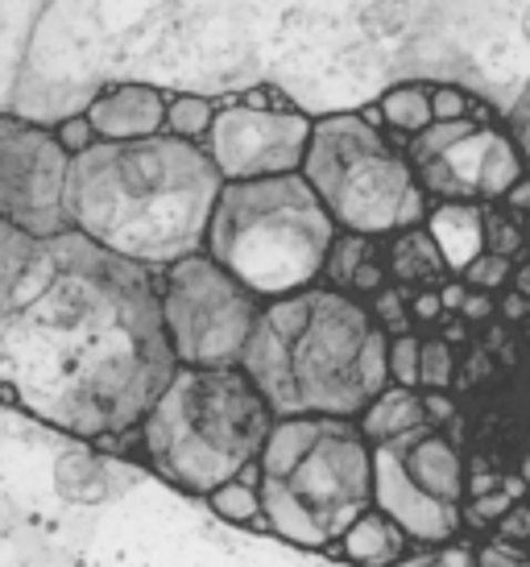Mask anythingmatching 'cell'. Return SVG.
Instances as JSON below:
<instances>
[{
  "label": "cell",
  "instance_id": "6da1fadb",
  "mask_svg": "<svg viewBox=\"0 0 530 567\" xmlns=\"http://www.w3.org/2000/svg\"><path fill=\"white\" fill-rule=\"evenodd\" d=\"M174 369L154 269L59 233L30 237L0 274V398L38 423L92 443L125 435Z\"/></svg>",
  "mask_w": 530,
  "mask_h": 567
},
{
  "label": "cell",
  "instance_id": "7a4b0ae2",
  "mask_svg": "<svg viewBox=\"0 0 530 567\" xmlns=\"http://www.w3.org/2000/svg\"><path fill=\"white\" fill-rule=\"evenodd\" d=\"M220 174L200 145L166 133L145 142H95L67 166L63 212L71 233L141 269H166L203 252Z\"/></svg>",
  "mask_w": 530,
  "mask_h": 567
},
{
  "label": "cell",
  "instance_id": "3957f363",
  "mask_svg": "<svg viewBox=\"0 0 530 567\" xmlns=\"http://www.w3.org/2000/svg\"><path fill=\"white\" fill-rule=\"evenodd\" d=\"M274 426L241 369H174L137 423V452L162 481L207 497L262 456Z\"/></svg>",
  "mask_w": 530,
  "mask_h": 567
},
{
  "label": "cell",
  "instance_id": "277c9868",
  "mask_svg": "<svg viewBox=\"0 0 530 567\" xmlns=\"http://www.w3.org/2000/svg\"><path fill=\"white\" fill-rule=\"evenodd\" d=\"M336 224L303 174L224 183L203 252L262 302L319 286Z\"/></svg>",
  "mask_w": 530,
  "mask_h": 567
},
{
  "label": "cell",
  "instance_id": "5b68a950",
  "mask_svg": "<svg viewBox=\"0 0 530 567\" xmlns=\"http://www.w3.org/2000/svg\"><path fill=\"white\" fill-rule=\"evenodd\" d=\"M298 174L324 204L336 233L386 240L406 228H422L431 212L406 154L381 128L365 125L357 112L312 121V142Z\"/></svg>",
  "mask_w": 530,
  "mask_h": 567
},
{
  "label": "cell",
  "instance_id": "8992f818",
  "mask_svg": "<svg viewBox=\"0 0 530 567\" xmlns=\"http://www.w3.org/2000/svg\"><path fill=\"white\" fill-rule=\"evenodd\" d=\"M286 348L295 381L298 414L357 419L386 385V331L377 328L365 302L312 286V307L303 323L274 331Z\"/></svg>",
  "mask_w": 530,
  "mask_h": 567
},
{
  "label": "cell",
  "instance_id": "52a82bcc",
  "mask_svg": "<svg viewBox=\"0 0 530 567\" xmlns=\"http://www.w3.org/2000/svg\"><path fill=\"white\" fill-rule=\"evenodd\" d=\"M269 535L324 551L374 505V447L353 419H328L315 447L282 481L257 485Z\"/></svg>",
  "mask_w": 530,
  "mask_h": 567
},
{
  "label": "cell",
  "instance_id": "ba28073f",
  "mask_svg": "<svg viewBox=\"0 0 530 567\" xmlns=\"http://www.w3.org/2000/svg\"><path fill=\"white\" fill-rule=\"evenodd\" d=\"M157 278V311L162 331L179 369H236L253 323L265 302L249 295L233 274L207 257L191 252Z\"/></svg>",
  "mask_w": 530,
  "mask_h": 567
},
{
  "label": "cell",
  "instance_id": "9c48e42d",
  "mask_svg": "<svg viewBox=\"0 0 530 567\" xmlns=\"http://www.w3.org/2000/svg\"><path fill=\"white\" fill-rule=\"evenodd\" d=\"M67 158L47 125L0 112V224L38 240L71 233L63 212Z\"/></svg>",
  "mask_w": 530,
  "mask_h": 567
},
{
  "label": "cell",
  "instance_id": "30bf717a",
  "mask_svg": "<svg viewBox=\"0 0 530 567\" xmlns=\"http://www.w3.org/2000/svg\"><path fill=\"white\" fill-rule=\"evenodd\" d=\"M312 121L303 109L257 112L241 109L233 95L216 100L212 128L200 142L207 162L216 166L220 183H253L303 171V154L312 142Z\"/></svg>",
  "mask_w": 530,
  "mask_h": 567
},
{
  "label": "cell",
  "instance_id": "8fae6325",
  "mask_svg": "<svg viewBox=\"0 0 530 567\" xmlns=\"http://www.w3.org/2000/svg\"><path fill=\"white\" fill-rule=\"evenodd\" d=\"M522 174V158L501 121L472 125L431 162L415 166V178L431 204H501Z\"/></svg>",
  "mask_w": 530,
  "mask_h": 567
},
{
  "label": "cell",
  "instance_id": "7c38bea8",
  "mask_svg": "<svg viewBox=\"0 0 530 567\" xmlns=\"http://www.w3.org/2000/svg\"><path fill=\"white\" fill-rule=\"evenodd\" d=\"M374 509H381L410 543H422V547H444L465 530L460 505L436 502L410 485L398 440L374 443Z\"/></svg>",
  "mask_w": 530,
  "mask_h": 567
},
{
  "label": "cell",
  "instance_id": "4fadbf2b",
  "mask_svg": "<svg viewBox=\"0 0 530 567\" xmlns=\"http://www.w3.org/2000/svg\"><path fill=\"white\" fill-rule=\"evenodd\" d=\"M88 125H92L95 142H145L162 133L166 121V92L154 83H104L100 92L88 100Z\"/></svg>",
  "mask_w": 530,
  "mask_h": 567
},
{
  "label": "cell",
  "instance_id": "5bb4252c",
  "mask_svg": "<svg viewBox=\"0 0 530 567\" xmlns=\"http://www.w3.org/2000/svg\"><path fill=\"white\" fill-rule=\"evenodd\" d=\"M398 443H402V468L410 476V485L422 488L436 502L465 505L468 473L452 440H444L431 426H415V431L398 435Z\"/></svg>",
  "mask_w": 530,
  "mask_h": 567
},
{
  "label": "cell",
  "instance_id": "9a60e30c",
  "mask_svg": "<svg viewBox=\"0 0 530 567\" xmlns=\"http://www.w3.org/2000/svg\"><path fill=\"white\" fill-rule=\"evenodd\" d=\"M422 233L444 257V269L460 278L477 257L485 252V228H481V204H431Z\"/></svg>",
  "mask_w": 530,
  "mask_h": 567
},
{
  "label": "cell",
  "instance_id": "2e32d148",
  "mask_svg": "<svg viewBox=\"0 0 530 567\" xmlns=\"http://www.w3.org/2000/svg\"><path fill=\"white\" fill-rule=\"evenodd\" d=\"M381 257H386V274L394 286H415V290H439L452 274L444 269V257L431 245L422 228H406L398 237L381 240Z\"/></svg>",
  "mask_w": 530,
  "mask_h": 567
},
{
  "label": "cell",
  "instance_id": "e0dca14e",
  "mask_svg": "<svg viewBox=\"0 0 530 567\" xmlns=\"http://www.w3.org/2000/svg\"><path fill=\"white\" fill-rule=\"evenodd\" d=\"M336 543H340V555L353 567H394L410 551V538H406L381 509H374V505H369Z\"/></svg>",
  "mask_w": 530,
  "mask_h": 567
},
{
  "label": "cell",
  "instance_id": "ac0fdd59",
  "mask_svg": "<svg viewBox=\"0 0 530 567\" xmlns=\"http://www.w3.org/2000/svg\"><path fill=\"white\" fill-rule=\"evenodd\" d=\"M357 431L365 435V443L374 447V443H386V440H398L406 431H415V426H427L422 419V398L419 390H402V385H386L381 394L369 402V406L360 410L357 419Z\"/></svg>",
  "mask_w": 530,
  "mask_h": 567
},
{
  "label": "cell",
  "instance_id": "d6986e66",
  "mask_svg": "<svg viewBox=\"0 0 530 567\" xmlns=\"http://www.w3.org/2000/svg\"><path fill=\"white\" fill-rule=\"evenodd\" d=\"M324 426H328V419H319V414L274 419V426H269V435H265V443H262V456H257V468H262V476H269V481H282V476L295 468L298 460L312 452L315 440L324 435Z\"/></svg>",
  "mask_w": 530,
  "mask_h": 567
},
{
  "label": "cell",
  "instance_id": "ffe728a7",
  "mask_svg": "<svg viewBox=\"0 0 530 567\" xmlns=\"http://www.w3.org/2000/svg\"><path fill=\"white\" fill-rule=\"evenodd\" d=\"M377 112H381L386 137L402 150L410 137H419L422 128L431 125V83H398L377 100Z\"/></svg>",
  "mask_w": 530,
  "mask_h": 567
},
{
  "label": "cell",
  "instance_id": "44dd1931",
  "mask_svg": "<svg viewBox=\"0 0 530 567\" xmlns=\"http://www.w3.org/2000/svg\"><path fill=\"white\" fill-rule=\"evenodd\" d=\"M212 116H216V100L200 92H166V121H162V133L174 137V142H191L200 145L212 128Z\"/></svg>",
  "mask_w": 530,
  "mask_h": 567
},
{
  "label": "cell",
  "instance_id": "7402d4cb",
  "mask_svg": "<svg viewBox=\"0 0 530 567\" xmlns=\"http://www.w3.org/2000/svg\"><path fill=\"white\" fill-rule=\"evenodd\" d=\"M381 252V240L369 237H353V233H336L328 249V261H324V274H319V286H328L336 295H348V286L357 278V269Z\"/></svg>",
  "mask_w": 530,
  "mask_h": 567
},
{
  "label": "cell",
  "instance_id": "603a6c76",
  "mask_svg": "<svg viewBox=\"0 0 530 567\" xmlns=\"http://www.w3.org/2000/svg\"><path fill=\"white\" fill-rule=\"evenodd\" d=\"M203 502L212 505V514L224 522H233V526H253V530H265L262 522V502H257V488L245 485V481H228V485L212 488Z\"/></svg>",
  "mask_w": 530,
  "mask_h": 567
},
{
  "label": "cell",
  "instance_id": "cb8c5ba5",
  "mask_svg": "<svg viewBox=\"0 0 530 567\" xmlns=\"http://www.w3.org/2000/svg\"><path fill=\"white\" fill-rule=\"evenodd\" d=\"M431 121L436 125H452V121H485V125H493L498 116H493V109L485 100H477L465 87H456V83H431Z\"/></svg>",
  "mask_w": 530,
  "mask_h": 567
},
{
  "label": "cell",
  "instance_id": "d4e9b609",
  "mask_svg": "<svg viewBox=\"0 0 530 567\" xmlns=\"http://www.w3.org/2000/svg\"><path fill=\"white\" fill-rule=\"evenodd\" d=\"M481 228H485V252H498L506 261H514L518 252L527 249L522 224H518L514 212H506L501 204H481Z\"/></svg>",
  "mask_w": 530,
  "mask_h": 567
},
{
  "label": "cell",
  "instance_id": "484cf974",
  "mask_svg": "<svg viewBox=\"0 0 530 567\" xmlns=\"http://www.w3.org/2000/svg\"><path fill=\"white\" fill-rule=\"evenodd\" d=\"M456 352L444 336H431L419 344V390H452Z\"/></svg>",
  "mask_w": 530,
  "mask_h": 567
},
{
  "label": "cell",
  "instance_id": "4316f807",
  "mask_svg": "<svg viewBox=\"0 0 530 567\" xmlns=\"http://www.w3.org/2000/svg\"><path fill=\"white\" fill-rule=\"evenodd\" d=\"M419 344L422 336H415V331L386 340V378H390V385L419 390Z\"/></svg>",
  "mask_w": 530,
  "mask_h": 567
},
{
  "label": "cell",
  "instance_id": "83f0119b",
  "mask_svg": "<svg viewBox=\"0 0 530 567\" xmlns=\"http://www.w3.org/2000/svg\"><path fill=\"white\" fill-rule=\"evenodd\" d=\"M365 311H369V319H374L377 328L386 331V340H390V336H402V331H410V311H406V295L394 282L381 286L374 299L365 302Z\"/></svg>",
  "mask_w": 530,
  "mask_h": 567
},
{
  "label": "cell",
  "instance_id": "f1b7e54d",
  "mask_svg": "<svg viewBox=\"0 0 530 567\" xmlns=\"http://www.w3.org/2000/svg\"><path fill=\"white\" fill-rule=\"evenodd\" d=\"M510 278H514V261H506L498 252H481V257L460 274V282H465L468 290H485V295H498L501 286H510Z\"/></svg>",
  "mask_w": 530,
  "mask_h": 567
},
{
  "label": "cell",
  "instance_id": "f546056e",
  "mask_svg": "<svg viewBox=\"0 0 530 567\" xmlns=\"http://www.w3.org/2000/svg\"><path fill=\"white\" fill-rule=\"evenodd\" d=\"M50 137H54V145L63 150L67 158H79L83 150H92L95 145V133H92V125H88V116H83V112H67L63 121L50 128Z\"/></svg>",
  "mask_w": 530,
  "mask_h": 567
},
{
  "label": "cell",
  "instance_id": "4dcf8cb0",
  "mask_svg": "<svg viewBox=\"0 0 530 567\" xmlns=\"http://www.w3.org/2000/svg\"><path fill=\"white\" fill-rule=\"evenodd\" d=\"M501 128H506V137L514 142L518 158H522V171L530 174V95H522L514 109L506 112V121H501Z\"/></svg>",
  "mask_w": 530,
  "mask_h": 567
},
{
  "label": "cell",
  "instance_id": "1f68e13d",
  "mask_svg": "<svg viewBox=\"0 0 530 567\" xmlns=\"http://www.w3.org/2000/svg\"><path fill=\"white\" fill-rule=\"evenodd\" d=\"M493 538H506V543H514L527 551L530 543V502H514L498 522H493Z\"/></svg>",
  "mask_w": 530,
  "mask_h": 567
},
{
  "label": "cell",
  "instance_id": "d6a6232c",
  "mask_svg": "<svg viewBox=\"0 0 530 567\" xmlns=\"http://www.w3.org/2000/svg\"><path fill=\"white\" fill-rule=\"evenodd\" d=\"M241 109H257V112H291L298 109L291 95L282 92V87H274V83H257V87H249V92L233 95Z\"/></svg>",
  "mask_w": 530,
  "mask_h": 567
},
{
  "label": "cell",
  "instance_id": "836d02e7",
  "mask_svg": "<svg viewBox=\"0 0 530 567\" xmlns=\"http://www.w3.org/2000/svg\"><path fill=\"white\" fill-rule=\"evenodd\" d=\"M477 567H530V555L506 538H489L477 547Z\"/></svg>",
  "mask_w": 530,
  "mask_h": 567
},
{
  "label": "cell",
  "instance_id": "e575fe53",
  "mask_svg": "<svg viewBox=\"0 0 530 567\" xmlns=\"http://www.w3.org/2000/svg\"><path fill=\"white\" fill-rule=\"evenodd\" d=\"M419 398H422V419H427L431 431L456 419V402L448 390H419Z\"/></svg>",
  "mask_w": 530,
  "mask_h": 567
},
{
  "label": "cell",
  "instance_id": "d590c367",
  "mask_svg": "<svg viewBox=\"0 0 530 567\" xmlns=\"http://www.w3.org/2000/svg\"><path fill=\"white\" fill-rule=\"evenodd\" d=\"M456 316L465 319V323H489V319H498V295H485V290H468Z\"/></svg>",
  "mask_w": 530,
  "mask_h": 567
},
{
  "label": "cell",
  "instance_id": "8d00e7d4",
  "mask_svg": "<svg viewBox=\"0 0 530 567\" xmlns=\"http://www.w3.org/2000/svg\"><path fill=\"white\" fill-rule=\"evenodd\" d=\"M406 311H410V323H439V319H448L444 307H439L436 290H415V295L406 299Z\"/></svg>",
  "mask_w": 530,
  "mask_h": 567
},
{
  "label": "cell",
  "instance_id": "74e56055",
  "mask_svg": "<svg viewBox=\"0 0 530 567\" xmlns=\"http://www.w3.org/2000/svg\"><path fill=\"white\" fill-rule=\"evenodd\" d=\"M436 567H477V547L452 538V543H444L436 551Z\"/></svg>",
  "mask_w": 530,
  "mask_h": 567
},
{
  "label": "cell",
  "instance_id": "f35d334b",
  "mask_svg": "<svg viewBox=\"0 0 530 567\" xmlns=\"http://www.w3.org/2000/svg\"><path fill=\"white\" fill-rule=\"evenodd\" d=\"M501 207H506V212H514V216H522V220H530V174H522L514 187L506 190Z\"/></svg>",
  "mask_w": 530,
  "mask_h": 567
},
{
  "label": "cell",
  "instance_id": "ab89813d",
  "mask_svg": "<svg viewBox=\"0 0 530 567\" xmlns=\"http://www.w3.org/2000/svg\"><path fill=\"white\" fill-rule=\"evenodd\" d=\"M436 295H439V307H444V316H456V311H460V302H465V295H468V286L460 282V278H448V282L439 286Z\"/></svg>",
  "mask_w": 530,
  "mask_h": 567
},
{
  "label": "cell",
  "instance_id": "60d3db41",
  "mask_svg": "<svg viewBox=\"0 0 530 567\" xmlns=\"http://www.w3.org/2000/svg\"><path fill=\"white\" fill-rule=\"evenodd\" d=\"M527 95H530V92H527Z\"/></svg>",
  "mask_w": 530,
  "mask_h": 567
}]
</instances>
